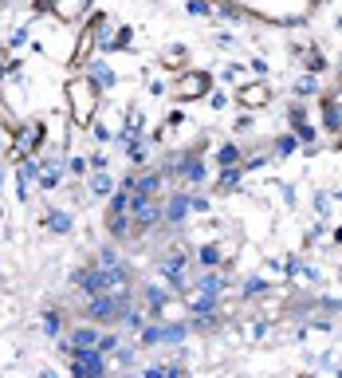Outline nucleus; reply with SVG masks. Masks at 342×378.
Masks as SVG:
<instances>
[{"label": "nucleus", "mask_w": 342, "mask_h": 378, "mask_svg": "<svg viewBox=\"0 0 342 378\" xmlns=\"http://www.w3.org/2000/svg\"><path fill=\"white\" fill-rule=\"evenodd\" d=\"M126 307H130V292H107V295H91L83 304V319L87 323H98V327H107V323H123Z\"/></svg>", "instance_id": "obj_1"}, {"label": "nucleus", "mask_w": 342, "mask_h": 378, "mask_svg": "<svg viewBox=\"0 0 342 378\" xmlns=\"http://www.w3.org/2000/svg\"><path fill=\"white\" fill-rule=\"evenodd\" d=\"M158 276L170 284V292L189 295L193 292V280H189V252H185V248H170V252L158 260Z\"/></svg>", "instance_id": "obj_2"}, {"label": "nucleus", "mask_w": 342, "mask_h": 378, "mask_svg": "<svg viewBox=\"0 0 342 378\" xmlns=\"http://www.w3.org/2000/svg\"><path fill=\"white\" fill-rule=\"evenodd\" d=\"M189 339V323H146L142 327V335H138V343L142 347H181V343Z\"/></svg>", "instance_id": "obj_3"}, {"label": "nucleus", "mask_w": 342, "mask_h": 378, "mask_svg": "<svg viewBox=\"0 0 342 378\" xmlns=\"http://www.w3.org/2000/svg\"><path fill=\"white\" fill-rule=\"evenodd\" d=\"M71 378H107V354L95 347H71Z\"/></svg>", "instance_id": "obj_4"}, {"label": "nucleus", "mask_w": 342, "mask_h": 378, "mask_svg": "<svg viewBox=\"0 0 342 378\" xmlns=\"http://www.w3.org/2000/svg\"><path fill=\"white\" fill-rule=\"evenodd\" d=\"M71 284L79 288V295H83V300L114 292V280H110V272H107V268H98V264H91V268H79V272L71 276Z\"/></svg>", "instance_id": "obj_5"}, {"label": "nucleus", "mask_w": 342, "mask_h": 378, "mask_svg": "<svg viewBox=\"0 0 342 378\" xmlns=\"http://www.w3.org/2000/svg\"><path fill=\"white\" fill-rule=\"evenodd\" d=\"M158 221H161L158 197H130V225H134V232H150Z\"/></svg>", "instance_id": "obj_6"}, {"label": "nucleus", "mask_w": 342, "mask_h": 378, "mask_svg": "<svg viewBox=\"0 0 342 378\" xmlns=\"http://www.w3.org/2000/svg\"><path fill=\"white\" fill-rule=\"evenodd\" d=\"M189 213H193V209H189V194H185V189H177V194H170L161 201V221L173 225V229H181L185 221H189Z\"/></svg>", "instance_id": "obj_7"}, {"label": "nucleus", "mask_w": 342, "mask_h": 378, "mask_svg": "<svg viewBox=\"0 0 342 378\" xmlns=\"http://www.w3.org/2000/svg\"><path fill=\"white\" fill-rule=\"evenodd\" d=\"M177 173H181L185 185H205V162L193 158V154H177Z\"/></svg>", "instance_id": "obj_8"}, {"label": "nucleus", "mask_w": 342, "mask_h": 378, "mask_svg": "<svg viewBox=\"0 0 342 378\" xmlns=\"http://www.w3.org/2000/svg\"><path fill=\"white\" fill-rule=\"evenodd\" d=\"M142 300H146V319H154L158 323L161 311H165V304H170V288H158V284H146V292H142Z\"/></svg>", "instance_id": "obj_9"}, {"label": "nucleus", "mask_w": 342, "mask_h": 378, "mask_svg": "<svg viewBox=\"0 0 342 378\" xmlns=\"http://www.w3.org/2000/svg\"><path fill=\"white\" fill-rule=\"evenodd\" d=\"M165 185V173L161 170H146L134 178V189H130V197H158V189Z\"/></svg>", "instance_id": "obj_10"}, {"label": "nucleus", "mask_w": 342, "mask_h": 378, "mask_svg": "<svg viewBox=\"0 0 342 378\" xmlns=\"http://www.w3.org/2000/svg\"><path fill=\"white\" fill-rule=\"evenodd\" d=\"M318 107H323V126H327L330 135H342V103H339V95H323L318 98Z\"/></svg>", "instance_id": "obj_11"}, {"label": "nucleus", "mask_w": 342, "mask_h": 378, "mask_svg": "<svg viewBox=\"0 0 342 378\" xmlns=\"http://www.w3.org/2000/svg\"><path fill=\"white\" fill-rule=\"evenodd\" d=\"M185 304H189V316H193V319H208V316H213V311L220 307V295L189 292V295H185Z\"/></svg>", "instance_id": "obj_12"}, {"label": "nucleus", "mask_w": 342, "mask_h": 378, "mask_svg": "<svg viewBox=\"0 0 342 378\" xmlns=\"http://www.w3.org/2000/svg\"><path fill=\"white\" fill-rule=\"evenodd\" d=\"M98 335H102L98 323H79V327L67 335V343H71V347H98Z\"/></svg>", "instance_id": "obj_13"}, {"label": "nucleus", "mask_w": 342, "mask_h": 378, "mask_svg": "<svg viewBox=\"0 0 342 378\" xmlns=\"http://www.w3.org/2000/svg\"><path fill=\"white\" fill-rule=\"evenodd\" d=\"M39 178V166L36 162H20L16 166V182H20V201H28L32 197V182Z\"/></svg>", "instance_id": "obj_14"}, {"label": "nucleus", "mask_w": 342, "mask_h": 378, "mask_svg": "<svg viewBox=\"0 0 342 378\" xmlns=\"http://www.w3.org/2000/svg\"><path fill=\"white\" fill-rule=\"evenodd\" d=\"M240 182H244V166H228V170H217V189H220V194H233Z\"/></svg>", "instance_id": "obj_15"}, {"label": "nucleus", "mask_w": 342, "mask_h": 378, "mask_svg": "<svg viewBox=\"0 0 342 378\" xmlns=\"http://www.w3.org/2000/svg\"><path fill=\"white\" fill-rule=\"evenodd\" d=\"M95 264H98V268H118V264H123V248H118V244H114V241H107V244H102V248H98V260H95Z\"/></svg>", "instance_id": "obj_16"}, {"label": "nucleus", "mask_w": 342, "mask_h": 378, "mask_svg": "<svg viewBox=\"0 0 342 378\" xmlns=\"http://www.w3.org/2000/svg\"><path fill=\"white\" fill-rule=\"evenodd\" d=\"M114 189H118V185H114V178H110L107 170H95V173H91V197H110Z\"/></svg>", "instance_id": "obj_17"}, {"label": "nucleus", "mask_w": 342, "mask_h": 378, "mask_svg": "<svg viewBox=\"0 0 342 378\" xmlns=\"http://www.w3.org/2000/svg\"><path fill=\"white\" fill-rule=\"evenodd\" d=\"M63 178V158H51L48 166H44V173H39V189H55Z\"/></svg>", "instance_id": "obj_18"}, {"label": "nucleus", "mask_w": 342, "mask_h": 378, "mask_svg": "<svg viewBox=\"0 0 342 378\" xmlns=\"http://www.w3.org/2000/svg\"><path fill=\"white\" fill-rule=\"evenodd\" d=\"M39 327H44V335H51V339H60V335H63V311L48 307V311H44V319H39Z\"/></svg>", "instance_id": "obj_19"}, {"label": "nucleus", "mask_w": 342, "mask_h": 378, "mask_svg": "<svg viewBox=\"0 0 342 378\" xmlns=\"http://www.w3.org/2000/svg\"><path fill=\"white\" fill-rule=\"evenodd\" d=\"M193 292H205V295H220L224 292V276H217V272H205L201 280L193 284Z\"/></svg>", "instance_id": "obj_20"}, {"label": "nucleus", "mask_w": 342, "mask_h": 378, "mask_svg": "<svg viewBox=\"0 0 342 378\" xmlns=\"http://www.w3.org/2000/svg\"><path fill=\"white\" fill-rule=\"evenodd\" d=\"M228 166H240V146L236 142H224L217 150V170H228Z\"/></svg>", "instance_id": "obj_21"}, {"label": "nucleus", "mask_w": 342, "mask_h": 378, "mask_svg": "<svg viewBox=\"0 0 342 378\" xmlns=\"http://www.w3.org/2000/svg\"><path fill=\"white\" fill-rule=\"evenodd\" d=\"M107 229H110V241H114V244H118V241H126V237L134 232V225H130V213H126V217L107 221Z\"/></svg>", "instance_id": "obj_22"}, {"label": "nucleus", "mask_w": 342, "mask_h": 378, "mask_svg": "<svg viewBox=\"0 0 342 378\" xmlns=\"http://www.w3.org/2000/svg\"><path fill=\"white\" fill-rule=\"evenodd\" d=\"M123 327L130 331V335H142V327H146V311H142V307H126Z\"/></svg>", "instance_id": "obj_23"}, {"label": "nucleus", "mask_w": 342, "mask_h": 378, "mask_svg": "<svg viewBox=\"0 0 342 378\" xmlns=\"http://www.w3.org/2000/svg\"><path fill=\"white\" fill-rule=\"evenodd\" d=\"M271 150H276V158H291L295 150H299V138H295L291 130H287V135H280L276 142H271Z\"/></svg>", "instance_id": "obj_24"}, {"label": "nucleus", "mask_w": 342, "mask_h": 378, "mask_svg": "<svg viewBox=\"0 0 342 378\" xmlns=\"http://www.w3.org/2000/svg\"><path fill=\"white\" fill-rule=\"evenodd\" d=\"M48 229H51V232H71V229H75V217H71V213L51 209V213H48Z\"/></svg>", "instance_id": "obj_25"}, {"label": "nucleus", "mask_w": 342, "mask_h": 378, "mask_svg": "<svg viewBox=\"0 0 342 378\" xmlns=\"http://www.w3.org/2000/svg\"><path fill=\"white\" fill-rule=\"evenodd\" d=\"M295 95L299 98H315L318 95V75H303V79L295 83Z\"/></svg>", "instance_id": "obj_26"}, {"label": "nucleus", "mask_w": 342, "mask_h": 378, "mask_svg": "<svg viewBox=\"0 0 342 378\" xmlns=\"http://www.w3.org/2000/svg\"><path fill=\"white\" fill-rule=\"evenodd\" d=\"M91 83L95 87H114V71H110L107 63H95V67H91Z\"/></svg>", "instance_id": "obj_27"}, {"label": "nucleus", "mask_w": 342, "mask_h": 378, "mask_svg": "<svg viewBox=\"0 0 342 378\" xmlns=\"http://www.w3.org/2000/svg\"><path fill=\"white\" fill-rule=\"evenodd\" d=\"M118 347H123V339H118L114 331H102V335H98V347H95V351H102V354H114Z\"/></svg>", "instance_id": "obj_28"}, {"label": "nucleus", "mask_w": 342, "mask_h": 378, "mask_svg": "<svg viewBox=\"0 0 342 378\" xmlns=\"http://www.w3.org/2000/svg\"><path fill=\"white\" fill-rule=\"evenodd\" d=\"M307 75H323L327 71V60H323V51H307Z\"/></svg>", "instance_id": "obj_29"}, {"label": "nucleus", "mask_w": 342, "mask_h": 378, "mask_svg": "<svg viewBox=\"0 0 342 378\" xmlns=\"http://www.w3.org/2000/svg\"><path fill=\"white\" fill-rule=\"evenodd\" d=\"M220 257H224V252H220V244H205V248H201V264H205V268H217Z\"/></svg>", "instance_id": "obj_30"}, {"label": "nucleus", "mask_w": 342, "mask_h": 378, "mask_svg": "<svg viewBox=\"0 0 342 378\" xmlns=\"http://www.w3.org/2000/svg\"><path fill=\"white\" fill-rule=\"evenodd\" d=\"M268 292H271L268 280H248L244 284V295H248V300H252V295H268Z\"/></svg>", "instance_id": "obj_31"}, {"label": "nucleus", "mask_w": 342, "mask_h": 378, "mask_svg": "<svg viewBox=\"0 0 342 378\" xmlns=\"http://www.w3.org/2000/svg\"><path fill=\"white\" fill-rule=\"evenodd\" d=\"M291 135L299 138V142H307V146H311V142H315V126H311V122H299V126H295Z\"/></svg>", "instance_id": "obj_32"}, {"label": "nucleus", "mask_w": 342, "mask_h": 378, "mask_svg": "<svg viewBox=\"0 0 342 378\" xmlns=\"http://www.w3.org/2000/svg\"><path fill=\"white\" fill-rule=\"evenodd\" d=\"M114 359H118V366H130L138 359V347H126V343H123V347L114 351Z\"/></svg>", "instance_id": "obj_33"}, {"label": "nucleus", "mask_w": 342, "mask_h": 378, "mask_svg": "<svg viewBox=\"0 0 342 378\" xmlns=\"http://www.w3.org/2000/svg\"><path fill=\"white\" fill-rule=\"evenodd\" d=\"M205 87H208L205 75H193V79H185V87H181L185 95H181V98H189V91H205Z\"/></svg>", "instance_id": "obj_34"}, {"label": "nucleus", "mask_w": 342, "mask_h": 378, "mask_svg": "<svg viewBox=\"0 0 342 378\" xmlns=\"http://www.w3.org/2000/svg\"><path fill=\"white\" fill-rule=\"evenodd\" d=\"M189 209H193V213H205V209H208V197L205 194H189Z\"/></svg>", "instance_id": "obj_35"}, {"label": "nucleus", "mask_w": 342, "mask_h": 378, "mask_svg": "<svg viewBox=\"0 0 342 378\" xmlns=\"http://www.w3.org/2000/svg\"><path fill=\"white\" fill-rule=\"evenodd\" d=\"M287 119H291V126H299V122H307V114H303L299 103H291V107H287Z\"/></svg>", "instance_id": "obj_36"}, {"label": "nucleus", "mask_w": 342, "mask_h": 378, "mask_svg": "<svg viewBox=\"0 0 342 378\" xmlns=\"http://www.w3.org/2000/svg\"><path fill=\"white\" fill-rule=\"evenodd\" d=\"M244 103H264V87H252V91H244Z\"/></svg>", "instance_id": "obj_37"}, {"label": "nucleus", "mask_w": 342, "mask_h": 378, "mask_svg": "<svg viewBox=\"0 0 342 378\" xmlns=\"http://www.w3.org/2000/svg\"><path fill=\"white\" fill-rule=\"evenodd\" d=\"M189 12H193V16H208V4H201V0H189Z\"/></svg>", "instance_id": "obj_38"}, {"label": "nucleus", "mask_w": 342, "mask_h": 378, "mask_svg": "<svg viewBox=\"0 0 342 378\" xmlns=\"http://www.w3.org/2000/svg\"><path fill=\"white\" fill-rule=\"evenodd\" d=\"M67 170H71V173H83L87 170V158H71V162H67Z\"/></svg>", "instance_id": "obj_39"}, {"label": "nucleus", "mask_w": 342, "mask_h": 378, "mask_svg": "<svg viewBox=\"0 0 342 378\" xmlns=\"http://www.w3.org/2000/svg\"><path fill=\"white\" fill-rule=\"evenodd\" d=\"M36 378H60V375H55V370H39Z\"/></svg>", "instance_id": "obj_40"}, {"label": "nucleus", "mask_w": 342, "mask_h": 378, "mask_svg": "<svg viewBox=\"0 0 342 378\" xmlns=\"http://www.w3.org/2000/svg\"><path fill=\"white\" fill-rule=\"evenodd\" d=\"M0 185H4V170H0Z\"/></svg>", "instance_id": "obj_41"}, {"label": "nucleus", "mask_w": 342, "mask_h": 378, "mask_svg": "<svg viewBox=\"0 0 342 378\" xmlns=\"http://www.w3.org/2000/svg\"><path fill=\"white\" fill-rule=\"evenodd\" d=\"M334 197H339V201H342V189H339V194H334Z\"/></svg>", "instance_id": "obj_42"}, {"label": "nucleus", "mask_w": 342, "mask_h": 378, "mask_svg": "<svg viewBox=\"0 0 342 378\" xmlns=\"http://www.w3.org/2000/svg\"><path fill=\"white\" fill-rule=\"evenodd\" d=\"M339 378H342V370H339Z\"/></svg>", "instance_id": "obj_43"}, {"label": "nucleus", "mask_w": 342, "mask_h": 378, "mask_svg": "<svg viewBox=\"0 0 342 378\" xmlns=\"http://www.w3.org/2000/svg\"><path fill=\"white\" fill-rule=\"evenodd\" d=\"M339 103H342V95H339Z\"/></svg>", "instance_id": "obj_44"}, {"label": "nucleus", "mask_w": 342, "mask_h": 378, "mask_svg": "<svg viewBox=\"0 0 342 378\" xmlns=\"http://www.w3.org/2000/svg\"><path fill=\"white\" fill-rule=\"evenodd\" d=\"M0 146H4V142H0Z\"/></svg>", "instance_id": "obj_45"}]
</instances>
